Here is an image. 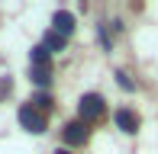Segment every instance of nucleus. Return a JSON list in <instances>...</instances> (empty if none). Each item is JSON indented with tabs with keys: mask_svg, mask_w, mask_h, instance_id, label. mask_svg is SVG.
I'll list each match as a JSON object with an SVG mask.
<instances>
[{
	"mask_svg": "<svg viewBox=\"0 0 158 154\" xmlns=\"http://www.w3.org/2000/svg\"><path fill=\"white\" fill-rule=\"evenodd\" d=\"M29 58H32L35 67H52V52H48L45 45H35L32 52H29Z\"/></svg>",
	"mask_w": 158,
	"mask_h": 154,
	"instance_id": "obj_6",
	"label": "nucleus"
},
{
	"mask_svg": "<svg viewBox=\"0 0 158 154\" xmlns=\"http://www.w3.org/2000/svg\"><path fill=\"white\" fill-rule=\"evenodd\" d=\"M103 113H106V103H103L100 93H84L81 96V103H77V116H81L84 125H87V122H97Z\"/></svg>",
	"mask_w": 158,
	"mask_h": 154,
	"instance_id": "obj_1",
	"label": "nucleus"
},
{
	"mask_svg": "<svg viewBox=\"0 0 158 154\" xmlns=\"http://www.w3.org/2000/svg\"><path fill=\"white\" fill-rule=\"evenodd\" d=\"M55 154H68V151H64V148H61V151H55Z\"/></svg>",
	"mask_w": 158,
	"mask_h": 154,
	"instance_id": "obj_12",
	"label": "nucleus"
},
{
	"mask_svg": "<svg viewBox=\"0 0 158 154\" xmlns=\"http://www.w3.org/2000/svg\"><path fill=\"white\" fill-rule=\"evenodd\" d=\"M32 109H39V113L45 116L48 109H52V96H48V93H35L32 96Z\"/></svg>",
	"mask_w": 158,
	"mask_h": 154,
	"instance_id": "obj_9",
	"label": "nucleus"
},
{
	"mask_svg": "<svg viewBox=\"0 0 158 154\" xmlns=\"http://www.w3.org/2000/svg\"><path fill=\"white\" fill-rule=\"evenodd\" d=\"M64 42H68L64 36H58V32H52V29H48V32H45V39H42V45H45L48 52H61V48H64Z\"/></svg>",
	"mask_w": 158,
	"mask_h": 154,
	"instance_id": "obj_7",
	"label": "nucleus"
},
{
	"mask_svg": "<svg viewBox=\"0 0 158 154\" xmlns=\"http://www.w3.org/2000/svg\"><path fill=\"white\" fill-rule=\"evenodd\" d=\"M113 119H116V125L126 132V135H132V132L139 129V116H135L132 109H116V116H113Z\"/></svg>",
	"mask_w": 158,
	"mask_h": 154,
	"instance_id": "obj_5",
	"label": "nucleus"
},
{
	"mask_svg": "<svg viewBox=\"0 0 158 154\" xmlns=\"http://www.w3.org/2000/svg\"><path fill=\"white\" fill-rule=\"evenodd\" d=\"M19 125L26 132H32V135H39V132H45V116L39 109H32V106H23L19 109Z\"/></svg>",
	"mask_w": 158,
	"mask_h": 154,
	"instance_id": "obj_3",
	"label": "nucleus"
},
{
	"mask_svg": "<svg viewBox=\"0 0 158 154\" xmlns=\"http://www.w3.org/2000/svg\"><path fill=\"white\" fill-rule=\"evenodd\" d=\"M10 93V77H3V80H0V96H6Z\"/></svg>",
	"mask_w": 158,
	"mask_h": 154,
	"instance_id": "obj_11",
	"label": "nucleus"
},
{
	"mask_svg": "<svg viewBox=\"0 0 158 154\" xmlns=\"http://www.w3.org/2000/svg\"><path fill=\"white\" fill-rule=\"evenodd\" d=\"M116 83H119L123 90H135V83L129 80V74H126V71H116Z\"/></svg>",
	"mask_w": 158,
	"mask_h": 154,
	"instance_id": "obj_10",
	"label": "nucleus"
},
{
	"mask_svg": "<svg viewBox=\"0 0 158 154\" xmlns=\"http://www.w3.org/2000/svg\"><path fill=\"white\" fill-rule=\"evenodd\" d=\"M61 138H64V144H71V148H81V144H87L90 129L77 119V122H68V125L61 129Z\"/></svg>",
	"mask_w": 158,
	"mask_h": 154,
	"instance_id": "obj_2",
	"label": "nucleus"
},
{
	"mask_svg": "<svg viewBox=\"0 0 158 154\" xmlns=\"http://www.w3.org/2000/svg\"><path fill=\"white\" fill-rule=\"evenodd\" d=\"M29 77H32V83H39V87H48V80H52V67H35L32 64Z\"/></svg>",
	"mask_w": 158,
	"mask_h": 154,
	"instance_id": "obj_8",
	"label": "nucleus"
},
{
	"mask_svg": "<svg viewBox=\"0 0 158 154\" xmlns=\"http://www.w3.org/2000/svg\"><path fill=\"white\" fill-rule=\"evenodd\" d=\"M52 32H58V36L68 39L71 32H74V16H71L68 10H58V13L52 16Z\"/></svg>",
	"mask_w": 158,
	"mask_h": 154,
	"instance_id": "obj_4",
	"label": "nucleus"
}]
</instances>
